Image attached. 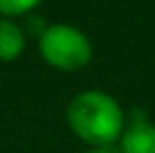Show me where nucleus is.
<instances>
[{
  "instance_id": "nucleus-1",
  "label": "nucleus",
  "mask_w": 155,
  "mask_h": 153,
  "mask_svg": "<svg viewBox=\"0 0 155 153\" xmlns=\"http://www.w3.org/2000/svg\"><path fill=\"white\" fill-rule=\"evenodd\" d=\"M68 126L90 149H104L119 142L126 117L119 101L101 90H83L74 95L65 110Z\"/></svg>"
},
{
  "instance_id": "nucleus-2",
  "label": "nucleus",
  "mask_w": 155,
  "mask_h": 153,
  "mask_svg": "<svg viewBox=\"0 0 155 153\" xmlns=\"http://www.w3.org/2000/svg\"><path fill=\"white\" fill-rule=\"evenodd\" d=\"M38 52L52 68L63 72H77L92 61V43L74 25H47L38 36Z\"/></svg>"
},
{
  "instance_id": "nucleus-3",
  "label": "nucleus",
  "mask_w": 155,
  "mask_h": 153,
  "mask_svg": "<svg viewBox=\"0 0 155 153\" xmlns=\"http://www.w3.org/2000/svg\"><path fill=\"white\" fill-rule=\"evenodd\" d=\"M119 153H155V126L144 119L126 124L119 138Z\"/></svg>"
},
{
  "instance_id": "nucleus-4",
  "label": "nucleus",
  "mask_w": 155,
  "mask_h": 153,
  "mask_svg": "<svg viewBox=\"0 0 155 153\" xmlns=\"http://www.w3.org/2000/svg\"><path fill=\"white\" fill-rule=\"evenodd\" d=\"M25 50V29L12 18H0V61L12 63Z\"/></svg>"
},
{
  "instance_id": "nucleus-5",
  "label": "nucleus",
  "mask_w": 155,
  "mask_h": 153,
  "mask_svg": "<svg viewBox=\"0 0 155 153\" xmlns=\"http://www.w3.org/2000/svg\"><path fill=\"white\" fill-rule=\"evenodd\" d=\"M43 0H0V16L2 18H16V16H27L34 12Z\"/></svg>"
},
{
  "instance_id": "nucleus-6",
  "label": "nucleus",
  "mask_w": 155,
  "mask_h": 153,
  "mask_svg": "<svg viewBox=\"0 0 155 153\" xmlns=\"http://www.w3.org/2000/svg\"><path fill=\"white\" fill-rule=\"evenodd\" d=\"M85 153H119L117 149H113V146H104V149H90Z\"/></svg>"
}]
</instances>
